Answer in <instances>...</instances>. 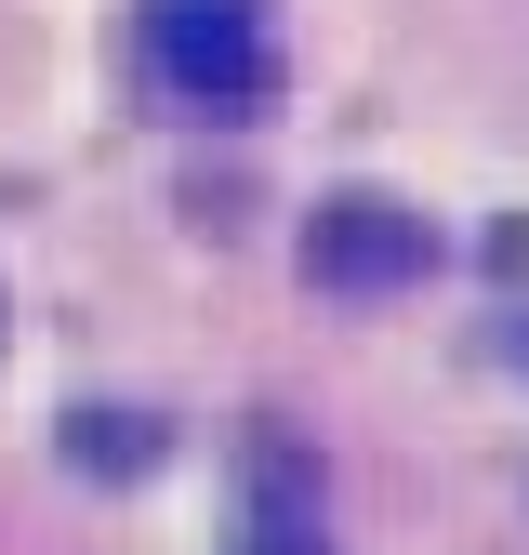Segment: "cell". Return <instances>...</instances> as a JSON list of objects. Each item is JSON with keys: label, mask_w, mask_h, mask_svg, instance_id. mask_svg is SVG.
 Listing matches in <instances>:
<instances>
[{"label": "cell", "mask_w": 529, "mask_h": 555, "mask_svg": "<svg viewBox=\"0 0 529 555\" xmlns=\"http://www.w3.org/2000/svg\"><path fill=\"white\" fill-rule=\"evenodd\" d=\"M146 40V80L172 119H251L279 93V27H264V0H146L132 14Z\"/></svg>", "instance_id": "obj_1"}, {"label": "cell", "mask_w": 529, "mask_h": 555, "mask_svg": "<svg viewBox=\"0 0 529 555\" xmlns=\"http://www.w3.org/2000/svg\"><path fill=\"white\" fill-rule=\"evenodd\" d=\"M424 264H437V225L411 212V198H384V185H345V198H318V212H305V278H318V292H345V305L411 292Z\"/></svg>", "instance_id": "obj_2"}, {"label": "cell", "mask_w": 529, "mask_h": 555, "mask_svg": "<svg viewBox=\"0 0 529 555\" xmlns=\"http://www.w3.org/2000/svg\"><path fill=\"white\" fill-rule=\"evenodd\" d=\"M238 555H331L318 476H305V450H279V437L251 450V529H238Z\"/></svg>", "instance_id": "obj_3"}, {"label": "cell", "mask_w": 529, "mask_h": 555, "mask_svg": "<svg viewBox=\"0 0 529 555\" xmlns=\"http://www.w3.org/2000/svg\"><path fill=\"white\" fill-rule=\"evenodd\" d=\"M66 463H80V476H146L159 424H146V410H66Z\"/></svg>", "instance_id": "obj_4"}, {"label": "cell", "mask_w": 529, "mask_h": 555, "mask_svg": "<svg viewBox=\"0 0 529 555\" xmlns=\"http://www.w3.org/2000/svg\"><path fill=\"white\" fill-rule=\"evenodd\" d=\"M516 371H529V318H516Z\"/></svg>", "instance_id": "obj_5"}]
</instances>
